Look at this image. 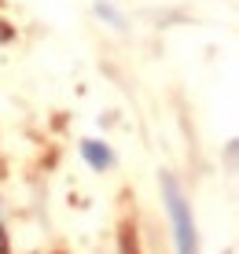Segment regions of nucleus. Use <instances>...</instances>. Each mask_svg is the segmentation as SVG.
<instances>
[{"label": "nucleus", "instance_id": "nucleus-3", "mask_svg": "<svg viewBox=\"0 0 239 254\" xmlns=\"http://www.w3.org/2000/svg\"><path fill=\"white\" fill-rule=\"evenodd\" d=\"M0 254H4V232H0Z\"/></svg>", "mask_w": 239, "mask_h": 254}, {"label": "nucleus", "instance_id": "nucleus-1", "mask_svg": "<svg viewBox=\"0 0 239 254\" xmlns=\"http://www.w3.org/2000/svg\"><path fill=\"white\" fill-rule=\"evenodd\" d=\"M162 191H166V206H170L173 229H177V251H180V254H199V243H195V225H191L188 203H184L180 188L173 185V177H162Z\"/></svg>", "mask_w": 239, "mask_h": 254}, {"label": "nucleus", "instance_id": "nucleus-2", "mask_svg": "<svg viewBox=\"0 0 239 254\" xmlns=\"http://www.w3.org/2000/svg\"><path fill=\"white\" fill-rule=\"evenodd\" d=\"M81 151H85V159H88V166H92V170H107V166H114L111 147H103L100 140H85Z\"/></svg>", "mask_w": 239, "mask_h": 254}]
</instances>
